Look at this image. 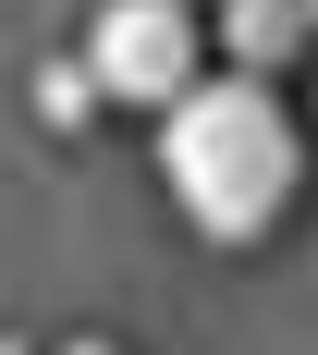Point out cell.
Listing matches in <instances>:
<instances>
[{
	"label": "cell",
	"instance_id": "6",
	"mask_svg": "<svg viewBox=\"0 0 318 355\" xmlns=\"http://www.w3.org/2000/svg\"><path fill=\"white\" fill-rule=\"evenodd\" d=\"M306 49H318V0H306Z\"/></svg>",
	"mask_w": 318,
	"mask_h": 355
},
{
	"label": "cell",
	"instance_id": "4",
	"mask_svg": "<svg viewBox=\"0 0 318 355\" xmlns=\"http://www.w3.org/2000/svg\"><path fill=\"white\" fill-rule=\"evenodd\" d=\"M98 73H86V49H73V62H37V123H62V135H73V123H98Z\"/></svg>",
	"mask_w": 318,
	"mask_h": 355
},
{
	"label": "cell",
	"instance_id": "2",
	"mask_svg": "<svg viewBox=\"0 0 318 355\" xmlns=\"http://www.w3.org/2000/svg\"><path fill=\"white\" fill-rule=\"evenodd\" d=\"M86 73H98V98H123V110L196 98V86H209V12H196V0H98Z\"/></svg>",
	"mask_w": 318,
	"mask_h": 355
},
{
	"label": "cell",
	"instance_id": "3",
	"mask_svg": "<svg viewBox=\"0 0 318 355\" xmlns=\"http://www.w3.org/2000/svg\"><path fill=\"white\" fill-rule=\"evenodd\" d=\"M209 37L233 49V73L282 86V62H306V0H209Z\"/></svg>",
	"mask_w": 318,
	"mask_h": 355
},
{
	"label": "cell",
	"instance_id": "1",
	"mask_svg": "<svg viewBox=\"0 0 318 355\" xmlns=\"http://www.w3.org/2000/svg\"><path fill=\"white\" fill-rule=\"evenodd\" d=\"M159 184H172V209L209 245L282 233L294 196H306V123H294V98L257 86V73H209L196 98L159 110Z\"/></svg>",
	"mask_w": 318,
	"mask_h": 355
},
{
	"label": "cell",
	"instance_id": "5",
	"mask_svg": "<svg viewBox=\"0 0 318 355\" xmlns=\"http://www.w3.org/2000/svg\"><path fill=\"white\" fill-rule=\"evenodd\" d=\"M49 355H123V343H110V331H73V343H49Z\"/></svg>",
	"mask_w": 318,
	"mask_h": 355
}]
</instances>
